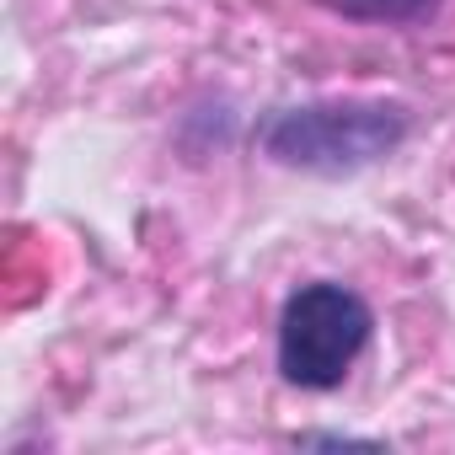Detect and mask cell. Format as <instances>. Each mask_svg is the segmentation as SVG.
I'll return each instance as SVG.
<instances>
[{
	"instance_id": "cell-1",
	"label": "cell",
	"mask_w": 455,
	"mask_h": 455,
	"mask_svg": "<svg viewBox=\"0 0 455 455\" xmlns=\"http://www.w3.org/2000/svg\"><path fill=\"white\" fill-rule=\"evenodd\" d=\"M263 150L279 166L343 177L386 161L407 140V113L396 102H311V108H279L263 124Z\"/></svg>"
},
{
	"instance_id": "cell-2",
	"label": "cell",
	"mask_w": 455,
	"mask_h": 455,
	"mask_svg": "<svg viewBox=\"0 0 455 455\" xmlns=\"http://www.w3.org/2000/svg\"><path fill=\"white\" fill-rule=\"evenodd\" d=\"M375 311L332 279L300 284L279 316V375L300 391H332L364 354Z\"/></svg>"
},
{
	"instance_id": "cell-3",
	"label": "cell",
	"mask_w": 455,
	"mask_h": 455,
	"mask_svg": "<svg viewBox=\"0 0 455 455\" xmlns=\"http://www.w3.org/2000/svg\"><path fill=\"white\" fill-rule=\"evenodd\" d=\"M322 12L343 17V22H370V28H407L434 17L444 0H316Z\"/></svg>"
}]
</instances>
